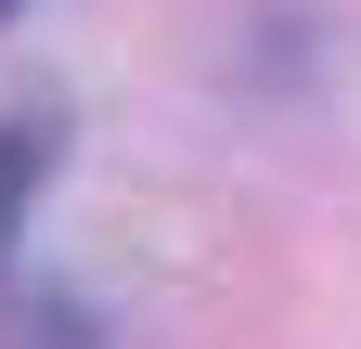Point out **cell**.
<instances>
[{"instance_id": "obj_1", "label": "cell", "mask_w": 361, "mask_h": 349, "mask_svg": "<svg viewBox=\"0 0 361 349\" xmlns=\"http://www.w3.org/2000/svg\"><path fill=\"white\" fill-rule=\"evenodd\" d=\"M39 182H52V129H39V117H0V246L26 233Z\"/></svg>"}, {"instance_id": "obj_2", "label": "cell", "mask_w": 361, "mask_h": 349, "mask_svg": "<svg viewBox=\"0 0 361 349\" xmlns=\"http://www.w3.org/2000/svg\"><path fill=\"white\" fill-rule=\"evenodd\" d=\"M13 13H26V0H0V26H13Z\"/></svg>"}]
</instances>
